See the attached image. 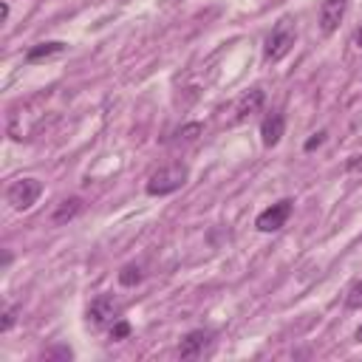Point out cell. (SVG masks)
<instances>
[{
    "instance_id": "6da1fadb",
    "label": "cell",
    "mask_w": 362,
    "mask_h": 362,
    "mask_svg": "<svg viewBox=\"0 0 362 362\" xmlns=\"http://www.w3.org/2000/svg\"><path fill=\"white\" fill-rule=\"evenodd\" d=\"M189 178L187 164H167L161 170H156L147 181V195H170L175 189H181Z\"/></svg>"
},
{
    "instance_id": "7a4b0ae2",
    "label": "cell",
    "mask_w": 362,
    "mask_h": 362,
    "mask_svg": "<svg viewBox=\"0 0 362 362\" xmlns=\"http://www.w3.org/2000/svg\"><path fill=\"white\" fill-rule=\"evenodd\" d=\"M294 40H297V28H294V23H291L288 17H283V20L272 28V34L266 37V45H263L266 59H272V62L283 59V57L294 48Z\"/></svg>"
},
{
    "instance_id": "3957f363",
    "label": "cell",
    "mask_w": 362,
    "mask_h": 362,
    "mask_svg": "<svg viewBox=\"0 0 362 362\" xmlns=\"http://www.w3.org/2000/svg\"><path fill=\"white\" fill-rule=\"evenodd\" d=\"M40 192H42V184L37 178H17L6 189V201L11 204V209L23 212V209H31L37 204Z\"/></svg>"
},
{
    "instance_id": "277c9868",
    "label": "cell",
    "mask_w": 362,
    "mask_h": 362,
    "mask_svg": "<svg viewBox=\"0 0 362 362\" xmlns=\"http://www.w3.org/2000/svg\"><path fill=\"white\" fill-rule=\"evenodd\" d=\"M119 317H122V303L113 300L110 294H99V297L90 300V305H88V322H90L93 328L113 325Z\"/></svg>"
},
{
    "instance_id": "5b68a950",
    "label": "cell",
    "mask_w": 362,
    "mask_h": 362,
    "mask_svg": "<svg viewBox=\"0 0 362 362\" xmlns=\"http://www.w3.org/2000/svg\"><path fill=\"white\" fill-rule=\"evenodd\" d=\"M291 198H283V201H277V204H272V206H266L260 215H257V221H255V226L260 229V232H277V229H283L286 226V221L291 218Z\"/></svg>"
},
{
    "instance_id": "8992f818",
    "label": "cell",
    "mask_w": 362,
    "mask_h": 362,
    "mask_svg": "<svg viewBox=\"0 0 362 362\" xmlns=\"http://www.w3.org/2000/svg\"><path fill=\"white\" fill-rule=\"evenodd\" d=\"M212 339H215V331H209V328H195V331L184 334V339H181V345H178V356H181V359H195V356H201V354L212 345Z\"/></svg>"
},
{
    "instance_id": "52a82bcc",
    "label": "cell",
    "mask_w": 362,
    "mask_h": 362,
    "mask_svg": "<svg viewBox=\"0 0 362 362\" xmlns=\"http://www.w3.org/2000/svg\"><path fill=\"white\" fill-rule=\"evenodd\" d=\"M345 8H348V0H322L320 6V28L322 34H334L345 17Z\"/></svg>"
},
{
    "instance_id": "ba28073f",
    "label": "cell",
    "mask_w": 362,
    "mask_h": 362,
    "mask_svg": "<svg viewBox=\"0 0 362 362\" xmlns=\"http://www.w3.org/2000/svg\"><path fill=\"white\" fill-rule=\"evenodd\" d=\"M283 130H286L283 113H269V116L260 122V141H263L266 147H274V144L283 139Z\"/></svg>"
},
{
    "instance_id": "9c48e42d",
    "label": "cell",
    "mask_w": 362,
    "mask_h": 362,
    "mask_svg": "<svg viewBox=\"0 0 362 362\" xmlns=\"http://www.w3.org/2000/svg\"><path fill=\"white\" fill-rule=\"evenodd\" d=\"M82 206H85V201L79 198V195H71V198H62L59 204H57V209L51 212V223L54 226H62V223H68V221H74L79 212H82Z\"/></svg>"
},
{
    "instance_id": "30bf717a",
    "label": "cell",
    "mask_w": 362,
    "mask_h": 362,
    "mask_svg": "<svg viewBox=\"0 0 362 362\" xmlns=\"http://www.w3.org/2000/svg\"><path fill=\"white\" fill-rule=\"evenodd\" d=\"M263 102H266V93H263L260 88L246 90V93L238 99V119H246L249 113H257V110L263 107Z\"/></svg>"
},
{
    "instance_id": "8fae6325",
    "label": "cell",
    "mask_w": 362,
    "mask_h": 362,
    "mask_svg": "<svg viewBox=\"0 0 362 362\" xmlns=\"http://www.w3.org/2000/svg\"><path fill=\"white\" fill-rule=\"evenodd\" d=\"M62 51H65V42H59V40H54V42H40V45H34V48L25 51V62H40V59L57 57V54H62Z\"/></svg>"
},
{
    "instance_id": "7c38bea8",
    "label": "cell",
    "mask_w": 362,
    "mask_h": 362,
    "mask_svg": "<svg viewBox=\"0 0 362 362\" xmlns=\"http://www.w3.org/2000/svg\"><path fill=\"white\" fill-rule=\"evenodd\" d=\"M141 277H144V272H141V266H136V263H127V266L119 272V283H122V286H136Z\"/></svg>"
},
{
    "instance_id": "4fadbf2b",
    "label": "cell",
    "mask_w": 362,
    "mask_h": 362,
    "mask_svg": "<svg viewBox=\"0 0 362 362\" xmlns=\"http://www.w3.org/2000/svg\"><path fill=\"white\" fill-rule=\"evenodd\" d=\"M345 305H348V308H362V280H356V283L348 288Z\"/></svg>"
},
{
    "instance_id": "5bb4252c",
    "label": "cell",
    "mask_w": 362,
    "mask_h": 362,
    "mask_svg": "<svg viewBox=\"0 0 362 362\" xmlns=\"http://www.w3.org/2000/svg\"><path fill=\"white\" fill-rule=\"evenodd\" d=\"M204 127H201V122H189V124H184L175 136L181 139V141H192V139H198V133H201Z\"/></svg>"
},
{
    "instance_id": "9a60e30c",
    "label": "cell",
    "mask_w": 362,
    "mask_h": 362,
    "mask_svg": "<svg viewBox=\"0 0 362 362\" xmlns=\"http://www.w3.org/2000/svg\"><path fill=\"white\" fill-rule=\"evenodd\" d=\"M14 320H17V305H6V308H3V322H0V331H3V334H6V331H11Z\"/></svg>"
},
{
    "instance_id": "2e32d148",
    "label": "cell",
    "mask_w": 362,
    "mask_h": 362,
    "mask_svg": "<svg viewBox=\"0 0 362 362\" xmlns=\"http://www.w3.org/2000/svg\"><path fill=\"white\" fill-rule=\"evenodd\" d=\"M130 334V325L124 322V320H116L113 325H110V339H124Z\"/></svg>"
},
{
    "instance_id": "e0dca14e",
    "label": "cell",
    "mask_w": 362,
    "mask_h": 362,
    "mask_svg": "<svg viewBox=\"0 0 362 362\" xmlns=\"http://www.w3.org/2000/svg\"><path fill=\"white\" fill-rule=\"evenodd\" d=\"M42 356H45V359H71L74 354H71V348H65V345H59V348H51V351H45Z\"/></svg>"
},
{
    "instance_id": "ac0fdd59",
    "label": "cell",
    "mask_w": 362,
    "mask_h": 362,
    "mask_svg": "<svg viewBox=\"0 0 362 362\" xmlns=\"http://www.w3.org/2000/svg\"><path fill=\"white\" fill-rule=\"evenodd\" d=\"M322 141H325V130H320V133H314V136H311V139L305 141V150L311 153V150H314V147H320Z\"/></svg>"
},
{
    "instance_id": "d6986e66",
    "label": "cell",
    "mask_w": 362,
    "mask_h": 362,
    "mask_svg": "<svg viewBox=\"0 0 362 362\" xmlns=\"http://www.w3.org/2000/svg\"><path fill=\"white\" fill-rule=\"evenodd\" d=\"M354 42H356V45H359V48H362V25H359V28H356V37H354Z\"/></svg>"
},
{
    "instance_id": "ffe728a7",
    "label": "cell",
    "mask_w": 362,
    "mask_h": 362,
    "mask_svg": "<svg viewBox=\"0 0 362 362\" xmlns=\"http://www.w3.org/2000/svg\"><path fill=\"white\" fill-rule=\"evenodd\" d=\"M356 342H362V325L356 328Z\"/></svg>"
}]
</instances>
